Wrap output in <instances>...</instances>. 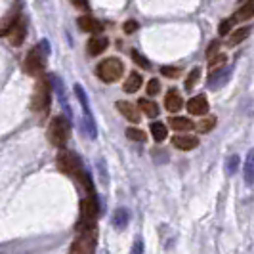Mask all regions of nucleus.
<instances>
[{
    "label": "nucleus",
    "instance_id": "obj_1",
    "mask_svg": "<svg viewBox=\"0 0 254 254\" xmlns=\"http://www.w3.org/2000/svg\"><path fill=\"white\" fill-rule=\"evenodd\" d=\"M55 164H57V168H59L63 174L73 176L76 181H80L82 187L88 191V195H94V183H92L90 174L84 170V164H82L78 155H75L73 151H67V149H61V151L57 153Z\"/></svg>",
    "mask_w": 254,
    "mask_h": 254
},
{
    "label": "nucleus",
    "instance_id": "obj_2",
    "mask_svg": "<svg viewBox=\"0 0 254 254\" xmlns=\"http://www.w3.org/2000/svg\"><path fill=\"white\" fill-rule=\"evenodd\" d=\"M71 138V123L69 119L57 115L50 121V127H48V140L50 144L55 147H65L67 142Z\"/></svg>",
    "mask_w": 254,
    "mask_h": 254
},
{
    "label": "nucleus",
    "instance_id": "obj_3",
    "mask_svg": "<svg viewBox=\"0 0 254 254\" xmlns=\"http://www.w3.org/2000/svg\"><path fill=\"white\" fill-rule=\"evenodd\" d=\"M100 216V204L96 199V193L88 195L80 203V222H78V231H94L96 220Z\"/></svg>",
    "mask_w": 254,
    "mask_h": 254
},
{
    "label": "nucleus",
    "instance_id": "obj_4",
    "mask_svg": "<svg viewBox=\"0 0 254 254\" xmlns=\"http://www.w3.org/2000/svg\"><path fill=\"white\" fill-rule=\"evenodd\" d=\"M123 73H125V63H123L121 59H117V57L102 59V61L98 63V67H96L98 78L103 80V82H107V84L117 82V80L123 76Z\"/></svg>",
    "mask_w": 254,
    "mask_h": 254
},
{
    "label": "nucleus",
    "instance_id": "obj_5",
    "mask_svg": "<svg viewBox=\"0 0 254 254\" xmlns=\"http://www.w3.org/2000/svg\"><path fill=\"white\" fill-rule=\"evenodd\" d=\"M46 57H48V42H40L38 46H35L27 57H25V63H23V69L29 73V75H40L46 67Z\"/></svg>",
    "mask_w": 254,
    "mask_h": 254
},
{
    "label": "nucleus",
    "instance_id": "obj_6",
    "mask_svg": "<svg viewBox=\"0 0 254 254\" xmlns=\"http://www.w3.org/2000/svg\"><path fill=\"white\" fill-rule=\"evenodd\" d=\"M50 92H52V86H50L48 78H40L35 84L33 100H31V109L35 113H40V115L48 113V109H50Z\"/></svg>",
    "mask_w": 254,
    "mask_h": 254
},
{
    "label": "nucleus",
    "instance_id": "obj_7",
    "mask_svg": "<svg viewBox=\"0 0 254 254\" xmlns=\"http://www.w3.org/2000/svg\"><path fill=\"white\" fill-rule=\"evenodd\" d=\"M94 251H96V233L94 231H82L71 245V254H94Z\"/></svg>",
    "mask_w": 254,
    "mask_h": 254
},
{
    "label": "nucleus",
    "instance_id": "obj_8",
    "mask_svg": "<svg viewBox=\"0 0 254 254\" xmlns=\"http://www.w3.org/2000/svg\"><path fill=\"white\" fill-rule=\"evenodd\" d=\"M75 94H76V98H78V102H80V105H82V115H84L86 132H88V136L94 140V138H96V123H94V117H92V111H90V105H88V98H86V94H84V88H82L80 84H76V86H75Z\"/></svg>",
    "mask_w": 254,
    "mask_h": 254
},
{
    "label": "nucleus",
    "instance_id": "obj_9",
    "mask_svg": "<svg viewBox=\"0 0 254 254\" xmlns=\"http://www.w3.org/2000/svg\"><path fill=\"white\" fill-rule=\"evenodd\" d=\"M231 73H233V67H228V69L224 67V69H218V71L210 73L208 75V82H206L208 90H218V88L226 86V82L229 80Z\"/></svg>",
    "mask_w": 254,
    "mask_h": 254
},
{
    "label": "nucleus",
    "instance_id": "obj_10",
    "mask_svg": "<svg viewBox=\"0 0 254 254\" xmlns=\"http://www.w3.org/2000/svg\"><path fill=\"white\" fill-rule=\"evenodd\" d=\"M25 35H27V21L21 18L18 23L14 25V29L10 31L8 38H10L12 46H21V44H23V40H25Z\"/></svg>",
    "mask_w": 254,
    "mask_h": 254
},
{
    "label": "nucleus",
    "instance_id": "obj_11",
    "mask_svg": "<svg viewBox=\"0 0 254 254\" xmlns=\"http://www.w3.org/2000/svg\"><path fill=\"white\" fill-rule=\"evenodd\" d=\"M115 105H117L119 113H121L127 121L134 123V125H136V123H140V111H138L136 105H132V103H128V102H117Z\"/></svg>",
    "mask_w": 254,
    "mask_h": 254
},
{
    "label": "nucleus",
    "instance_id": "obj_12",
    "mask_svg": "<svg viewBox=\"0 0 254 254\" xmlns=\"http://www.w3.org/2000/svg\"><path fill=\"white\" fill-rule=\"evenodd\" d=\"M76 23H78L80 31H84V33H100V31H103L102 21H98V19L92 18V16H80Z\"/></svg>",
    "mask_w": 254,
    "mask_h": 254
},
{
    "label": "nucleus",
    "instance_id": "obj_13",
    "mask_svg": "<svg viewBox=\"0 0 254 254\" xmlns=\"http://www.w3.org/2000/svg\"><path fill=\"white\" fill-rule=\"evenodd\" d=\"M187 111H189L191 115H195V117L208 113L206 98H204V96H195V98H191V100L187 102Z\"/></svg>",
    "mask_w": 254,
    "mask_h": 254
},
{
    "label": "nucleus",
    "instance_id": "obj_14",
    "mask_svg": "<svg viewBox=\"0 0 254 254\" xmlns=\"http://www.w3.org/2000/svg\"><path fill=\"white\" fill-rule=\"evenodd\" d=\"M164 105H166V109H168L170 113L180 111V109L183 107V100H181L180 92H176L174 88H172V90H168L166 98H164Z\"/></svg>",
    "mask_w": 254,
    "mask_h": 254
},
{
    "label": "nucleus",
    "instance_id": "obj_15",
    "mask_svg": "<svg viewBox=\"0 0 254 254\" xmlns=\"http://www.w3.org/2000/svg\"><path fill=\"white\" fill-rule=\"evenodd\" d=\"M172 144H174V147H180L181 151H191L199 145V140L195 136H174Z\"/></svg>",
    "mask_w": 254,
    "mask_h": 254
},
{
    "label": "nucleus",
    "instance_id": "obj_16",
    "mask_svg": "<svg viewBox=\"0 0 254 254\" xmlns=\"http://www.w3.org/2000/svg\"><path fill=\"white\" fill-rule=\"evenodd\" d=\"M251 31H253V27H251V25H245V27H239V29H235V31H233V35L229 36V40H228V46L235 48L237 44L245 42V40L251 36Z\"/></svg>",
    "mask_w": 254,
    "mask_h": 254
},
{
    "label": "nucleus",
    "instance_id": "obj_17",
    "mask_svg": "<svg viewBox=\"0 0 254 254\" xmlns=\"http://www.w3.org/2000/svg\"><path fill=\"white\" fill-rule=\"evenodd\" d=\"M21 16H19L18 12H10V14H6V18L0 21V36H8L10 35V31L14 29V25L18 23Z\"/></svg>",
    "mask_w": 254,
    "mask_h": 254
},
{
    "label": "nucleus",
    "instance_id": "obj_18",
    "mask_svg": "<svg viewBox=\"0 0 254 254\" xmlns=\"http://www.w3.org/2000/svg\"><path fill=\"white\" fill-rule=\"evenodd\" d=\"M109 40L105 36H94L90 42H88V54L90 55H100L107 50Z\"/></svg>",
    "mask_w": 254,
    "mask_h": 254
},
{
    "label": "nucleus",
    "instance_id": "obj_19",
    "mask_svg": "<svg viewBox=\"0 0 254 254\" xmlns=\"http://www.w3.org/2000/svg\"><path fill=\"white\" fill-rule=\"evenodd\" d=\"M243 178H245L247 185L254 183V149L249 151V155H247V161H245V166H243Z\"/></svg>",
    "mask_w": 254,
    "mask_h": 254
},
{
    "label": "nucleus",
    "instance_id": "obj_20",
    "mask_svg": "<svg viewBox=\"0 0 254 254\" xmlns=\"http://www.w3.org/2000/svg\"><path fill=\"white\" fill-rule=\"evenodd\" d=\"M128 222H130V212L127 208H117L115 214H113V226L117 229H125L128 226Z\"/></svg>",
    "mask_w": 254,
    "mask_h": 254
},
{
    "label": "nucleus",
    "instance_id": "obj_21",
    "mask_svg": "<svg viewBox=\"0 0 254 254\" xmlns=\"http://www.w3.org/2000/svg\"><path fill=\"white\" fill-rule=\"evenodd\" d=\"M52 82H54L55 92H57V98L61 102V107L67 111V115H71V109H69V103H67V96H65V88H63V80L59 76H52Z\"/></svg>",
    "mask_w": 254,
    "mask_h": 254
},
{
    "label": "nucleus",
    "instance_id": "obj_22",
    "mask_svg": "<svg viewBox=\"0 0 254 254\" xmlns=\"http://www.w3.org/2000/svg\"><path fill=\"white\" fill-rule=\"evenodd\" d=\"M254 18V0H249V2H245L239 10H237L235 14V23L237 21H247V19Z\"/></svg>",
    "mask_w": 254,
    "mask_h": 254
},
{
    "label": "nucleus",
    "instance_id": "obj_23",
    "mask_svg": "<svg viewBox=\"0 0 254 254\" xmlns=\"http://www.w3.org/2000/svg\"><path fill=\"white\" fill-rule=\"evenodd\" d=\"M170 127L174 128L176 132H187V130H193L195 125L187 117H174V119H170Z\"/></svg>",
    "mask_w": 254,
    "mask_h": 254
},
{
    "label": "nucleus",
    "instance_id": "obj_24",
    "mask_svg": "<svg viewBox=\"0 0 254 254\" xmlns=\"http://www.w3.org/2000/svg\"><path fill=\"white\" fill-rule=\"evenodd\" d=\"M140 86H142V75L132 73V75H128V78L125 80L123 90L128 92V94H134L136 90H140Z\"/></svg>",
    "mask_w": 254,
    "mask_h": 254
},
{
    "label": "nucleus",
    "instance_id": "obj_25",
    "mask_svg": "<svg viewBox=\"0 0 254 254\" xmlns=\"http://www.w3.org/2000/svg\"><path fill=\"white\" fill-rule=\"evenodd\" d=\"M138 105L140 109L144 111V115H147L149 119H155V117H159V105L155 103V102H151V100H140L138 102Z\"/></svg>",
    "mask_w": 254,
    "mask_h": 254
},
{
    "label": "nucleus",
    "instance_id": "obj_26",
    "mask_svg": "<svg viewBox=\"0 0 254 254\" xmlns=\"http://www.w3.org/2000/svg\"><path fill=\"white\" fill-rule=\"evenodd\" d=\"M151 134H153L155 142H163L164 138H166V134H168V130H166V127H164L163 123H153L151 125Z\"/></svg>",
    "mask_w": 254,
    "mask_h": 254
},
{
    "label": "nucleus",
    "instance_id": "obj_27",
    "mask_svg": "<svg viewBox=\"0 0 254 254\" xmlns=\"http://www.w3.org/2000/svg\"><path fill=\"white\" fill-rule=\"evenodd\" d=\"M199 78H201V69H199V67L191 69V71H189V75H187V78H185V90H187V92L193 90V86L199 82Z\"/></svg>",
    "mask_w": 254,
    "mask_h": 254
},
{
    "label": "nucleus",
    "instance_id": "obj_28",
    "mask_svg": "<svg viewBox=\"0 0 254 254\" xmlns=\"http://www.w3.org/2000/svg\"><path fill=\"white\" fill-rule=\"evenodd\" d=\"M226 55L224 54H218V55H214L212 59H208V71L210 73H214V71H218V69H222L224 65H226Z\"/></svg>",
    "mask_w": 254,
    "mask_h": 254
},
{
    "label": "nucleus",
    "instance_id": "obj_29",
    "mask_svg": "<svg viewBox=\"0 0 254 254\" xmlns=\"http://www.w3.org/2000/svg\"><path fill=\"white\" fill-rule=\"evenodd\" d=\"M127 136H128V140H132V142H140V144H144L145 140H147L144 130H138V128H128Z\"/></svg>",
    "mask_w": 254,
    "mask_h": 254
},
{
    "label": "nucleus",
    "instance_id": "obj_30",
    "mask_svg": "<svg viewBox=\"0 0 254 254\" xmlns=\"http://www.w3.org/2000/svg\"><path fill=\"white\" fill-rule=\"evenodd\" d=\"M214 127H216V117H208V119L201 121L199 125H197V130H199L201 134H206V132H210Z\"/></svg>",
    "mask_w": 254,
    "mask_h": 254
},
{
    "label": "nucleus",
    "instance_id": "obj_31",
    "mask_svg": "<svg viewBox=\"0 0 254 254\" xmlns=\"http://www.w3.org/2000/svg\"><path fill=\"white\" fill-rule=\"evenodd\" d=\"M132 59H134L142 69H149V67H151V65H149V61H147V59H145L144 55L140 54L138 50H132Z\"/></svg>",
    "mask_w": 254,
    "mask_h": 254
},
{
    "label": "nucleus",
    "instance_id": "obj_32",
    "mask_svg": "<svg viewBox=\"0 0 254 254\" xmlns=\"http://www.w3.org/2000/svg\"><path fill=\"white\" fill-rule=\"evenodd\" d=\"M233 23H235V19H233V18L222 21V23H220V29H218V33H220L222 36H226L228 33H229V31H231V25H233Z\"/></svg>",
    "mask_w": 254,
    "mask_h": 254
},
{
    "label": "nucleus",
    "instance_id": "obj_33",
    "mask_svg": "<svg viewBox=\"0 0 254 254\" xmlns=\"http://www.w3.org/2000/svg\"><path fill=\"white\" fill-rule=\"evenodd\" d=\"M161 90V82L157 80V78H151L149 82H147V94L149 96H155V94H159Z\"/></svg>",
    "mask_w": 254,
    "mask_h": 254
},
{
    "label": "nucleus",
    "instance_id": "obj_34",
    "mask_svg": "<svg viewBox=\"0 0 254 254\" xmlns=\"http://www.w3.org/2000/svg\"><path fill=\"white\" fill-rule=\"evenodd\" d=\"M161 73L166 75L168 78H176V76H180V69H178V67H163Z\"/></svg>",
    "mask_w": 254,
    "mask_h": 254
},
{
    "label": "nucleus",
    "instance_id": "obj_35",
    "mask_svg": "<svg viewBox=\"0 0 254 254\" xmlns=\"http://www.w3.org/2000/svg\"><path fill=\"white\" fill-rule=\"evenodd\" d=\"M226 166H228V172H229V174H233V172L237 170V166H239V157H237V155H233V157H229V159H228V164H226Z\"/></svg>",
    "mask_w": 254,
    "mask_h": 254
},
{
    "label": "nucleus",
    "instance_id": "obj_36",
    "mask_svg": "<svg viewBox=\"0 0 254 254\" xmlns=\"http://www.w3.org/2000/svg\"><path fill=\"white\" fill-rule=\"evenodd\" d=\"M123 29H125V33H127V35L136 33V31H138V21L130 19V21H127V23H125V27H123Z\"/></svg>",
    "mask_w": 254,
    "mask_h": 254
},
{
    "label": "nucleus",
    "instance_id": "obj_37",
    "mask_svg": "<svg viewBox=\"0 0 254 254\" xmlns=\"http://www.w3.org/2000/svg\"><path fill=\"white\" fill-rule=\"evenodd\" d=\"M218 48H220V42H216V40H214V42H210V46L206 48V55H208V59H212L214 55H218L216 54Z\"/></svg>",
    "mask_w": 254,
    "mask_h": 254
},
{
    "label": "nucleus",
    "instance_id": "obj_38",
    "mask_svg": "<svg viewBox=\"0 0 254 254\" xmlns=\"http://www.w3.org/2000/svg\"><path fill=\"white\" fill-rule=\"evenodd\" d=\"M130 254H144V243L138 239L134 245H132V249H130Z\"/></svg>",
    "mask_w": 254,
    "mask_h": 254
}]
</instances>
